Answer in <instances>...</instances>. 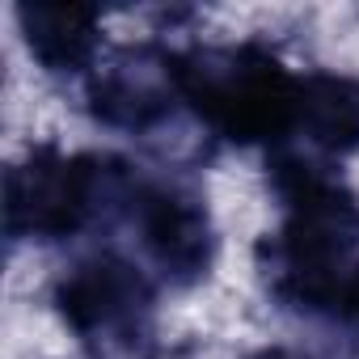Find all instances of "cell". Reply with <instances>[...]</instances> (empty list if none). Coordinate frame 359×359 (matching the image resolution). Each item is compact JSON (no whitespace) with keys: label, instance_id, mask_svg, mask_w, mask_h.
<instances>
[{"label":"cell","instance_id":"1","mask_svg":"<svg viewBox=\"0 0 359 359\" xmlns=\"http://www.w3.org/2000/svg\"><path fill=\"white\" fill-rule=\"evenodd\" d=\"M300 81L258 43L203 47L182 55V93L195 114L233 144H279L296 131Z\"/></svg>","mask_w":359,"mask_h":359},{"label":"cell","instance_id":"3","mask_svg":"<svg viewBox=\"0 0 359 359\" xmlns=\"http://www.w3.org/2000/svg\"><path fill=\"white\" fill-rule=\"evenodd\" d=\"M110 161L64 152L55 144L30 148L26 161L9 169L5 182V220L13 237L30 241H64L81 233L102 199H110Z\"/></svg>","mask_w":359,"mask_h":359},{"label":"cell","instance_id":"2","mask_svg":"<svg viewBox=\"0 0 359 359\" xmlns=\"http://www.w3.org/2000/svg\"><path fill=\"white\" fill-rule=\"evenodd\" d=\"M55 309L93 359L156 355L152 279L118 254H93L72 262L55 283Z\"/></svg>","mask_w":359,"mask_h":359},{"label":"cell","instance_id":"7","mask_svg":"<svg viewBox=\"0 0 359 359\" xmlns=\"http://www.w3.org/2000/svg\"><path fill=\"white\" fill-rule=\"evenodd\" d=\"M296 131L321 152L359 148V81L351 76H304Z\"/></svg>","mask_w":359,"mask_h":359},{"label":"cell","instance_id":"8","mask_svg":"<svg viewBox=\"0 0 359 359\" xmlns=\"http://www.w3.org/2000/svg\"><path fill=\"white\" fill-rule=\"evenodd\" d=\"M245 359H300V355L287 351V346H262V351H254V355H245Z\"/></svg>","mask_w":359,"mask_h":359},{"label":"cell","instance_id":"6","mask_svg":"<svg viewBox=\"0 0 359 359\" xmlns=\"http://www.w3.org/2000/svg\"><path fill=\"white\" fill-rule=\"evenodd\" d=\"M13 18L30 60L51 76H89L106 55V43H102L106 26L93 5L34 0V5H18Z\"/></svg>","mask_w":359,"mask_h":359},{"label":"cell","instance_id":"5","mask_svg":"<svg viewBox=\"0 0 359 359\" xmlns=\"http://www.w3.org/2000/svg\"><path fill=\"white\" fill-rule=\"evenodd\" d=\"M85 93L97 123L118 131H152L173 114L177 102H187L182 55H169L152 43L106 51L85 76Z\"/></svg>","mask_w":359,"mask_h":359},{"label":"cell","instance_id":"4","mask_svg":"<svg viewBox=\"0 0 359 359\" xmlns=\"http://www.w3.org/2000/svg\"><path fill=\"white\" fill-rule=\"evenodd\" d=\"M127 208H131L148 262L169 283L191 287L208 279L220 254V237L199 195H191L187 187H173V182H152V187H135L127 195Z\"/></svg>","mask_w":359,"mask_h":359}]
</instances>
